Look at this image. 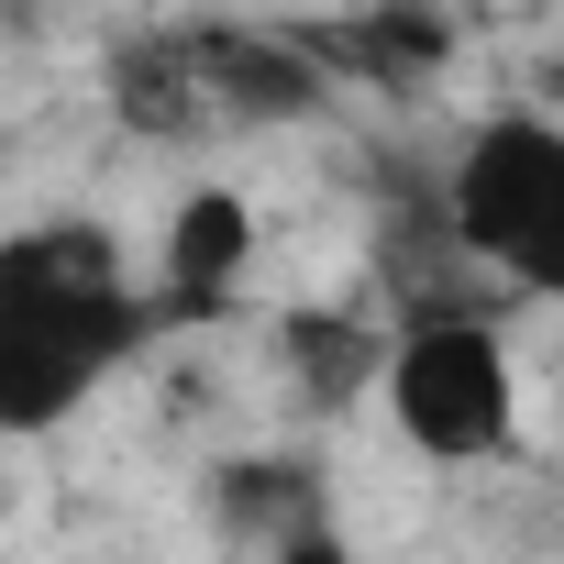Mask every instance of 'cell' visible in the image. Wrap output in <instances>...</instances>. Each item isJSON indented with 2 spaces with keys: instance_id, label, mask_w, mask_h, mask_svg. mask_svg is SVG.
Segmentation results:
<instances>
[{
  "instance_id": "1",
  "label": "cell",
  "mask_w": 564,
  "mask_h": 564,
  "mask_svg": "<svg viewBox=\"0 0 564 564\" xmlns=\"http://www.w3.org/2000/svg\"><path fill=\"white\" fill-rule=\"evenodd\" d=\"M166 300H144L100 221H45L0 243V443H34L78 421L155 333Z\"/></svg>"
},
{
  "instance_id": "7",
  "label": "cell",
  "mask_w": 564,
  "mask_h": 564,
  "mask_svg": "<svg viewBox=\"0 0 564 564\" xmlns=\"http://www.w3.org/2000/svg\"><path fill=\"white\" fill-rule=\"evenodd\" d=\"M289 366H300V388H322V399H355V388H377V366H388V333H355V322H289Z\"/></svg>"
},
{
  "instance_id": "8",
  "label": "cell",
  "mask_w": 564,
  "mask_h": 564,
  "mask_svg": "<svg viewBox=\"0 0 564 564\" xmlns=\"http://www.w3.org/2000/svg\"><path fill=\"white\" fill-rule=\"evenodd\" d=\"M542 111H564V45L542 56Z\"/></svg>"
},
{
  "instance_id": "5",
  "label": "cell",
  "mask_w": 564,
  "mask_h": 564,
  "mask_svg": "<svg viewBox=\"0 0 564 564\" xmlns=\"http://www.w3.org/2000/svg\"><path fill=\"white\" fill-rule=\"evenodd\" d=\"M254 265V210L232 188H188L177 221H166V254H155V300L166 311H221Z\"/></svg>"
},
{
  "instance_id": "2",
  "label": "cell",
  "mask_w": 564,
  "mask_h": 564,
  "mask_svg": "<svg viewBox=\"0 0 564 564\" xmlns=\"http://www.w3.org/2000/svg\"><path fill=\"white\" fill-rule=\"evenodd\" d=\"M443 232L476 276L564 311V111H487L443 177Z\"/></svg>"
},
{
  "instance_id": "4",
  "label": "cell",
  "mask_w": 564,
  "mask_h": 564,
  "mask_svg": "<svg viewBox=\"0 0 564 564\" xmlns=\"http://www.w3.org/2000/svg\"><path fill=\"white\" fill-rule=\"evenodd\" d=\"M188 78H199V122H232V133L311 122L333 100V67L311 56V34H254V23L188 34Z\"/></svg>"
},
{
  "instance_id": "3",
  "label": "cell",
  "mask_w": 564,
  "mask_h": 564,
  "mask_svg": "<svg viewBox=\"0 0 564 564\" xmlns=\"http://www.w3.org/2000/svg\"><path fill=\"white\" fill-rule=\"evenodd\" d=\"M377 399H388L399 443L432 454V465H487V454H509V432H520V377H509L498 322H487L476 300H443V289H432V300H399Z\"/></svg>"
},
{
  "instance_id": "6",
  "label": "cell",
  "mask_w": 564,
  "mask_h": 564,
  "mask_svg": "<svg viewBox=\"0 0 564 564\" xmlns=\"http://www.w3.org/2000/svg\"><path fill=\"white\" fill-rule=\"evenodd\" d=\"M311 56H322L333 78H377V89H410V78H432V67L454 56V23L432 12V0H366L355 23L311 34Z\"/></svg>"
}]
</instances>
